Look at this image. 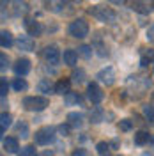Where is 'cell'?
<instances>
[{"label":"cell","mask_w":154,"mask_h":156,"mask_svg":"<svg viewBox=\"0 0 154 156\" xmlns=\"http://www.w3.org/2000/svg\"><path fill=\"white\" fill-rule=\"evenodd\" d=\"M50 105V99L44 96H29L23 99V107L29 112H41Z\"/></svg>","instance_id":"6da1fadb"},{"label":"cell","mask_w":154,"mask_h":156,"mask_svg":"<svg viewBox=\"0 0 154 156\" xmlns=\"http://www.w3.org/2000/svg\"><path fill=\"white\" fill-rule=\"evenodd\" d=\"M69 36H73V37H76V39H83L89 36V23H87L83 18H78L75 20V21H71L69 23Z\"/></svg>","instance_id":"7a4b0ae2"},{"label":"cell","mask_w":154,"mask_h":156,"mask_svg":"<svg viewBox=\"0 0 154 156\" xmlns=\"http://www.w3.org/2000/svg\"><path fill=\"white\" fill-rule=\"evenodd\" d=\"M94 18H97L99 21H103V23H114L115 21V12L110 9V7H103V5H94L92 9L89 11Z\"/></svg>","instance_id":"3957f363"},{"label":"cell","mask_w":154,"mask_h":156,"mask_svg":"<svg viewBox=\"0 0 154 156\" xmlns=\"http://www.w3.org/2000/svg\"><path fill=\"white\" fill-rule=\"evenodd\" d=\"M53 138H55V128H51V126L41 128L39 131H36V135H34V140H36V144H39V146H46Z\"/></svg>","instance_id":"277c9868"},{"label":"cell","mask_w":154,"mask_h":156,"mask_svg":"<svg viewBox=\"0 0 154 156\" xmlns=\"http://www.w3.org/2000/svg\"><path fill=\"white\" fill-rule=\"evenodd\" d=\"M87 96H89V99H90L94 105H97V103L103 101L105 94H103V90H101V87H99L97 83H89V85H87Z\"/></svg>","instance_id":"5b68a950"},{"label":"cell","mask_w":154,"mask_h":156,"mask_svg":"<svg viewBox=\"0 0 154 156\" xmlns=\"http://www.w3.org/2000/svg\"><path fill=\"white\" fill-rule=\"evenodd\" d=\"M43 57L44 60L51 64V66H57L58 62H60V51H58L57 46H46L44 51H43Z\"/></svg>","instance_id":"8992f818"},{"label":"cell","mask_w":154,"mask_h":156,"mask_svg":"<svg viewBox=\"0 0 154 156\" xmlns=\"http://www.w3.org/2000/svg\"><path fill=\"white\" fill-rule=\"evenodd\" d=\"M96 78L99 80V82H103V83H106V85H112L114 82H115V69L114 68H103L99 73L96 75Z\"/></svg>","instance_id":"52a82bcc"},{"label":"cell","mask_w":154,"mask_h":156,"mask_svg":"<svg viewBox=\"0 0 154 156\" xmlns=\"http://www.w3.org/2000/svg\"><path fill=\"white\" fill-rule=\"evenodd\" d=\"M25 30H27V34H29L30 37H34V36H39L43 32V27H41V23H39L37 20L27 18L25 20Z\"/></svg>","instance_id":"ba28073f"},{"label":"cell","mask_w":154,"mask_h":156,"mask_svg":"<svg viewBox=\"0 0 154 156\" xmlns=\"http://www.w3.org/2000/svg\"><path fill=\"white\" fill-rule=\"evenodd\" d=\"M29 71H30V60L29 58H18L16 64H14V73L18 75V78L29 75Z\"/></svg>","instance_id":"9c48e42d"},{"label":"cell","mask_w":154,"mask_h":156,"mask_svg":"<svg viewBox=\"0 0 154 156\" xmlns=\"http://www.w3.org/2000/svg\"><path fill=\"white\" fill-rule=\"evenodd\" d=\"M34 46H36L34 37H30V36H19V39H18L19 50H23V51H34Z\"/></svg>","instance_id":"30bf717a"},{"label":"cell","mask_w":154,"mask_h":156,"mask_svg":"<svg viewBox=\"0 0 154 156\" xmlns=\"http://www.w3.org/2000/svg\"><path fill=\"white\" fill-rule=\"evenodd\" d=\"M4 149H5L7 153H16V151L19 149L18 138H14V136H7V138H4Z\"/></svg>","instance_id":"8fae6325"},{"label":"cell","mask_w":154,"mask_h":156,"mask_svg":"<svg viewBox=\"0 0 154 156\" xmlns=\"http://www.w3.org/2000/svg\"><path fill=\"white\" fill-rule=\"evenodd\" d=\"M62 58H64V64L66 66H75L78 60V51H75V50H66L64 51V55H62Z\"/></svg>","instance_id":"7c38bea8"},{"label":"cell","mask_w":154,"mask_h":156,"mask_svg":"<svg viewBox=\"0 0 154 156\" xmlns=\"http://www.w3.org/2000/svg\"><path fill=\"white\" fill-rule=\"evenodd\" d=\"M37 90L39 92L48 94V92H51V90H55V87H53V83H51L50 78H43V80H39V83H37Z\"/></svg>","instance_id":"4fadbf2b"},{"label":"cell","mask_w":154,"mask_h":156,"mask_svg":"<svg viewBox=\"0 0 154 156\" xmlns=\"http://www.w3.org/2000/svg\"><path fill=\"white\" fill-rule=\"evenodd\" d=\"M69 87H71V82L69 80H60V82H57V85H55V92L60 94V96H68Z\"/></svg>","instance_id":"5bb4252c"},{"label":"cell","mask_w":154,"mask_h":156,"mask_svg":"<svg viewBox=\"0 0 154 156\" xmlns=\"http://www.w3.org/2000/svg\"><path fill=\"white\" fill-rule=\"evenodd\" d=\"M149 140H151V135H149V131H145V129H140V131H136V133H135V144H136V146H145Z\"/></svg>","instance_id":"9a60e30c"},{"label":"cell","mask_w":154,"mask_h":156,"mask_svg":"<svg viewBox=\"0 0 154 156\" xmlns=\"http://www.w3.org/2000/svg\"><path fill=\"white\" fill-rule=\"evenodd\" d=\"M68 121H69L71 126L80 128L82 122H83V114H80V112H71V114H68Z\"/></svg>","instance_id":"2e32d148"},{"label":"cell","mask_w":154,"mask_h":156,"mask_svg":"<svg viewBox=\"0 0 154 156\" xmlns=\"http://www.w3.org/2000/svg\"><path fill=\"white\" fill-rule=\"evenodd\" d=\"M0 44H2V48H11L12 46V34L9 30L0 32Z\"/></svg>","instance_id":"e0dca14e"},{"label":"cell","mask_w":154,"mask_h":156,"mask_svg":"<svg viewBox=\"0 0 154 156\" xmlns=\"http://www.w3.org/2000/svg\"><path fill=\"white\" fill-rule=\"evenodd\" d=\"M154 60V50L152 48H144L142 50V57H140V64L142 66H149V62Z\"/></svg>","instance_id":"ac0fdd59"},{"label":"cell","mask_w":154,"mask_h":156,"mask_svg":"<svg viewBox=\"0 0 154 156\" xmlns=\"http://www.w3.org/2000/svg\"><path fill=\"white\" fill-rule=\"evenodd\" d=\"M131 9L136 11V12H142V14H149L151 12V5L145 4V2H133L131 4Z\"/></svg>","instance_id":"d6986e66"},{"label":"cell","mask_w":154,"mask_h":156,"mask_svg":"<svg viewBox=\"0 0 154 156\" xmlns=\"http://www.w3.org/2000/svg\"><path fill=\"white\" fill-rule=\"evenodd\" d=\"M11 121H12V117H11V114H7V112H4V114L0 115V133H4V131L11 126Z\"/></svg>","instance_id":"ffe728a7"},{"label":"cell","mask_w":154,"mask_h":156,"mask_svg":"<svg viewBox=\"0 0 154 156\" xmlns=\"http://www.w3.org/2000/svg\"><path fill=\"white\" fill-rule=\"evenodd\" d=\"M12 5H14V14L16 16L29 12V4L27 2H12Z\"/></svg>","instance_id":"44dd1931"},{"label":"cell","mask_w":154,"mask_h":156,"mask_svg":"<svg viewBox=\"0 0 154 156\" xmlns=\"http://www.w3.org/2000/svg\"><path fill=\"white\" fill-rule=\"evenodd\" d=\"M64 101H66V105H80L82 103V96L78 92H69L68 96H64Z\"/></svg>","instance_id":"7402d4cb"},{"label":"cell","mask_w":154,"mask_h":156,"mask_svg":"<svg viewBox=\"0 0 154 156\" xmlns=\"http://www.w3.org/2000/svg\"><path fill=\"white\" fill-rule=\"evenodd\" d=\"M90 121H92V122H96V124L103 121V110H101L99 107H96V108H92V110H90Z\"/></svg>","instance_id":"603a6c76"},{"label":"cell","mask_w":154,"mask_h":156,"mask_svg":"<svg viewBox=\"0 0 154 156\" xmlns=\"http://www.w3.org/2000/svg\"><path fill=\"white\" fill-rule=\"evenodd\" d=\"M12 87H14V90L21 92V90H25V89L29 87V83L25 82V78H16V80L12 82Z\"/></svg>","instance_id":"cb8c5ba5"},{"label":"cell","mask_w":154,"mask_h":156,"mask_svg":"<svg viewBox=\"0 0 154 156\" xmlns=\"http://www.w3.org/2000/svg\"><path fill=\"white\" fill-rule=\"evenodd\" d=\"M78 55H82L83 58H90V55H92V48L87 46V44H82V46L78 48Z\"/></svg>","instance_id":"d4e9b609"},{"label":"cell","mask_w":154,"mask_h":156,"mask_svg":"<svg viewBox=\"0 0 154 156\" xmlns=\"http://www.w3.org/2000/svg\"><path fill=\"white\" fill-rule=\"evenodd\" d=\"M18 156H36V147H34V146L21 147V151L18 153Z\"/></svg>","instance_id":"484cf974"},{"label":"cell","mask_w":154,"mask_h":156,"mask_svg":"<svg viewBox=\"0 0 154 156\" xmlns=\"http://www.w3.org/2000/svg\"><path fill=\"white\" fill-rule=\"evenodd\" d=\"M16 131H18V135L21 138H27L29 136V126L25 124V122H19L18 126H16Z\"/></svg>","instance_id":"4316f807"},{"label":"cell","mask_w":154,"mask_h":156,"mask_svg":"<svg viewBox=\"0 0 154 156\" xmlns=\"http://www.w3.org/2000/svg\"><path fill=\"white\" fill-rule=\"evenodd\" d=\"M131 128H133V121H129V119L119 121V129H121V131H129Z\"/></svg>","instance_id":"83f0119b"},{"label":"cell","mask_w":154,"mask_h":156,"mask_svg":"<svg viewBox=\"0 0 154 156\" xmlns=\"http://www.w3.org/2000/svg\"><path fill=\"white\" fill-rule=\"evenodd\" d=\"M71 78H73V82H75V83H82V82L85 80V73H83V69H78V71H75Z\"/></svg>","instance_id":"f1b7e54d"},{"label":"cell","mask_w":154,"mask_h":156,"mask_svg":"<svg viewBox=\"0 0 154 156\" xmlns=\"http://www.w3.org/2000/svg\"><path fill=\"white\" fill-rule=\"evenodd\" d=\"M144 115L154 124V107H151V105H145V107H144Z\"/></svg>","instance_id":"f546056e"},{"label":"cell","mask_w":154,"mask_h":156,"mask_svg":"<svg viewBox=\"0 0 154 156\" xmlns=\"http://www.w3.org/2000/svg\"><path fill=\"white\" fill-rule=\"evenodd\" d=\"M96 151L99 153L101 156H105L108 151H110V146L106 144V142H97V146H96Z\"/></svg>","instance_id":"4dcf8cb0"},{"label":"cell","mask_w":154,"mask_h":156,"mask_svg":"<svg viewBox=\"0 0 154 156\" xmlns=\"http://www.w3.org/2000/svg\"><path fill=\"white\" fill-rule=\"evenodd\" d=\"M0 96L2 98L7 96V80H5V78L0 80Z\"/></svg>","instance_id":"1f68e13d"},{"label":"cell","mask_w":154,"mask_h":156,"mask_svg":"<svg viewBox=\"0 0 154 156\" xmlns=\"http://www.w3.org/2000/svg\"><path fill=\"white\" fill-rule=\"evenodd\" d=\"M0 62H2V64H0V69H2V71H5L7 64H9V58H7L5 53H2V55H0Z\"/></svg>","instance_id":"d6a6232c"},{"label":"cell","mask_w":154,"mask_h":156,"mask_svg":"<svg viewBox=\"0 0 154 156\" xmlns=\"http://www.w3.org/2000/svg\"><path fill=\"white\" fill-rule=\"evenodd\" d=\"M57 129H58V133H60L62 136H68L69 135V126H68V124H60Z\"/></svg>","instance_id":"836d02e7"},{"label":"cell","mask_w":154,"mask_h":156,"mask_svg":"<svg viewBox=\"0 0 154 156\" xmlns=\"http://www.w3.org/2000/svg\"><path fill=\"white\" fill-rule=\"evenodd\" d=\"M147 39H149L151 43H154V23L149 27V30H147Z\"/></svg>","instance_id":"e575fe53"},{"label":"cell","mask_w":154,"mask_h":156,"mask_svg":"<svg viewBox=\"0 0 154 156\" xmlns=\"http://www.w3.org/2000/svg\"><path fill=\"white\" fill-rule=\"evenodd\" d=\"M71 156H87V151L85 149H75Z\"/></svg>","instance_id":"d590c367"},{"label":"cell","mask_w":154,"mask_h":156,"mask_svg":"<svg viewBox=\"0 0 154 156\" xmlns=\"http://www.w3.org/2000/svg\"><path fill=\"white\" fill-rule=\"evenodd\" d=\"M39 156H55V153L53 151H44V153H41Z\"/></svg>","instance_id":"8d00e7d4"},{"label":"cell","mask_w":154,"mask_h":156,"mask_svg":"<svg viewBox=\"0 0 154 156\" xmlns=\"http://www.w3.org/2000/svg\"><path fill=\"white\" fill-rule=\"evenodd\" d=\"M142 156H154V154H151V153H144Z\"/></svg>","instance_id":"74e56055"},{"label":"cell","mask_w":154,"mask_h":156,"mask_svg":"<svg viewBox=\"0 0 154 156\" xmlns=\"http://www.w3.org/2000/svg\"><path fill=\"white\" fill-rule=\"evenodd\" d=\"M115 156H121V154H115Z\"/></svg>","instance_id":"f35d334b"},{"label":"cell","mask_w":154,"mask_h":156,"mask_svg":"<svg viewBox=\"0 0 154 156\" xmlns=\"http://www.w3.org/2000/svg\"><path fill=\"white\" fill-rule=\"evenodd\" d=\"M152 99H154V94H152Z\"/></svg>","instance_id":"ab89813d"}]
</instances>
